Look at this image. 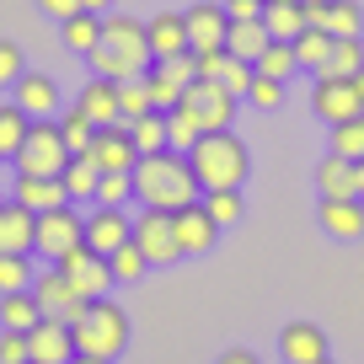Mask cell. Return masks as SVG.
<instances>
[{
    "instance_id": "cell-1",
    "label": "cell",
    "mask_w": 364,
    "mask_h": 364,
    "mask_svg": "<svg viewBox=\"0 0 364 364\" xmlns=\"http://www.w3.org/2000/svg\"><path fill=\"white\" fill-rule=\"evenodd\" d=\"M134 198L139 209H166V215H177V209L198 204L204 198V188H198L193 166H188V156L182 150H156V156H139L134 161Z\"/></svg>"
},
{
    "instance_id": "cell-2",
    "label": "cell",
    "mask_w": 364,
    "mask_h": 364,
    "mask_svg": "<svg viewBox=\"0 0 364 364\" xmlns=\"http://www.w3.org/2000/svg\"><path fill=\"white\" fill-rule=\"evenodd\" d=\"M91 75L102 80H134L150 70V43H145V22L139 16H124V11H107L102 16V38L97 48L86 54Z\"/></svg>"
},
{
    "instance_id": "cell-3",
    "label": "cell",
    "mask_w": 364,
    "mask_h": 364,
    "mask_svg": "<svg viewBox=\"0 0 364 364\" xmlns=\"http://www.w3.org/2000/svg\"><path fill=\"white\" fill-rule=\"evenodd\" d=\"M188 166H193L198 188H241L252 171V150L241 145L230 129H220V134H198V145L188 150Z\"/></svg>"
},
{
    "instance_id": "cell-4",
    "label": "cell",
    "mask_w": 364,
    "mask_h": 364,
    "mask_svg": "<svg viewBox=\"0 0 364 364\" xmlns=\"http://www.w3.org/2000/svg\"><path fill=\"white\" fill-rule=\"evenodd\" d=\"M70 338H75V353L118 359V353L129 348V311L118 306L113 295H107V300H91V306L80 311V321L70 327Z\"/></svg>"
},
{
    "instance_id": "cell-5",
    "label": "cell",
    "mask_w": 364,
    "mask_h": 364,
    "mask_svg": "<svg viewBox=\"0 0 364 364\" xmlns=\"http://www.w3.org/2000/svg\"><path fill=\"white\" fill-rule=\"evenodd\" d=\"M11 166H16V177H59L70 166V145L59 139L54 118H33V129H27L22 150L11 156Z\"/></svg>"
},
{
    "instance_id": "cell-6",
    "label": "cell",
    "mask_w": 364,
    "mask_h": 364,
    "mask_svg": "<svg viewBox=\"0 0 364 364\" xmlns=\"http://www.w3.org/2000/svg\"><path fill=\"white\" fill-rule=\"evenodd\" d=\"M75 247H86V215H80L75 204H59V209H48V215H38L33 257L59 262V257H70Z\"/></svg>"
},
{
    "instance_id": "cell-7",
    "label": "cell",
    "mask_w": 364,
    "mask_h": 364,
    "mask_svg": "<svg viewBox=\"0 0 364 364\" xmlns=\"http://www.w3.org/2000/svg\"><path fill=\"white\" fill-rule=\"evenodd\" d=\"M33 300H38V311H43L48 321H65V327H75V321H80V311L91 306V300H80L75 289H70V279L54 268V262L33 273Z\"/></svg>"
},
{
    "instance_id": "cell-8",
    "label": "cell",
    "mask_w": 364,
    "mask_h": 364,
    "mask_svg": "<svg viewBox=\"0 0 364 364\" xmlns=\"http://www.w3.org/2000/svg\"><path fill=\"white\" fill-rule=\"evenodd\" d=\"M182 107L198 118V129H204V134H220V129L236 124V107H241V102L220 86V80H193V86L182 91Z\"/></svg>"
},
{
    "instance_id": "cell-9",
    "label": "cell",
    "mask_w": 364,
    "mask_h": 364,
    "mask_svg": "<svg viewBox=\"0 0 364 364\" xmlns=\"http://www.w3.org/2000/svg\"><path fill=\"white\" fill-rule=\"evenodd\" d=\"M54 268L70 279V289H75L80 300H107V295H113V284H118L113 268H107V257H97L91 247H75L70 257H59Z\"/></svg>"
},
{
    "instance_id": "cell-10",
    "label": "cell",
    "mask_w": 364,
    "mask_h": 364,
    "mask_svg": "<svg viewBox=\"0 0 364 364\" xmlns=\"http://www.w3.org/2000/svg\"><path fill=\"white\" fill-rule=\"evenodd\" d=\"M134 247L145 252L150 268H171V262H182V252H177V225H171L166 209H139V220H134Z\"/></svg>"
},
{
    "instance_id": "cell-11",
    "label": "cell",
    "mask_w": 364,
    "mask_h": 364,
    "mask_svg": "<svg viewBox=\"0 0 364 364\" xmlns=\"http://www.w3.org/2000/svg\"><path fill=\"white\" fill-rule=\"evenodd\" d=\"M311 113L321 118V124H348V118L364 113V97L353 91L348 75H316V86H311Z\"/></svg>"
},
{
    "instance_id": "cell-12",
    "label": "cell",
    "mask_w": 364,
    "mask_h": 364,
    "mask_svg": "<svg viewBox=\"0 0 364 364\" xmlns=\"http://www.w3.org/2000/svg\"><path fill=\"white\" fill-rule=\"evenodd\" d=\"M182 27H188V48H193V54H209V48H225L230 16H225L220 0H198V6L182 11Z\"/></svg>"
},
{
    "instance_id": "cell-13",
    "label": "cell",
    "mask_w": 364,
    "mask_h": 364,
    "mask_svg": "<svg viewBox=\"0 0 364 364\" xmlns=\"http://www.w3.org/2000/svg\"><path fill=\"white\" fill-rule=\"evenodd\" d=\"M129 236H134V220H129L124 209H107V204L86 209V247L97 252V257H113Z\"/></svg>"
},
{
    "instance_id": "cell-14",
    "label": "cell",
    "mask_w": 364,
    "mask_h": 364,
    "mask_svg": "<svg viewBox=\"0 0 364 364\" xmlns=\"http://www.w3.org/2000/svg\"><path fill=\"white\" fill-rule=\"evenodd\" d=\"M306 27H321L332 38H364V6L359 0H311Z\"/></svg>"
},
{
    "instance_id": "cell-15",
    "label": "cell",
    "mask_w": 364,
    "mask_h": 364,
    "mask_svg": "<svg viewBox=\"0 0 364 364\" xmlns=\"http://www.w3.org/2000/svg\"><path fill=\"white\" fill-rule=\"evenodd\" d=\"M171 225H177V252H182V257H209V252H215V241H220V225L204 215V204L177 209V215H171Z\"/></svg>"
},
{
    "instance_id": "cell-16",
    "label": "cell",
    "mask_w": 364,
    "mask_h": 364,
    "mask_svg": "<svg viewBox=\"0 0 364 364\" xmlns=\"http://www.w3.org/2000/svg\"><path fill=\"white\" fill-rule=\"evenodd\" d=\"M11 102L22 107L27 118H59V86H54V75H43V70H22V80L11 86Z\"/></svg>"
},
{
    "instance_id": "cell-17",
    "label": "cell",
    "mask_w": 364,
    "mask_h": 364,
    "mask_svg": "<svg viewBox=\"0 0 364 364\" xmlns=\"http://www.w3.org/2000/svg\"><path fill=\"white\" fill-rule=\"evenodd\" d=\"M316 225L332 241H364V198H321Z\"/></svg>"
},
{
    "instance_id": "cell-18",
    "label": "cell",
    "mask_w": 364,
    "mask_h": 364,
    "mask_svg": "<svg viewBox=\"0 0 364 364\" xmlns=\"http://www.w3.org/2000/svg\"><path fill=\"white\" fill-rule=\"evenodd\" d=\"M86 156L97 161V171H134L139 150H134V139H129V124H113V129H97Z\"/></svg>"
},
{
    "instance_id": "cell-19",
    "label": "cell",
    "mask_w": 364,
    "mask_h": 364,
    "mask_svg": "<svg viewBox=\"0 0 364 364\" xmlns=\"http://www.w3.org/2000/svg\"><path fill=\"white\" fill-rule=\"evenodd\" d=\"M27 359H33V364H70V359H75V338H70V327L43 316L33 332H27Z\"/></svg>"
},
{
    "instance_id": "cell-20",
    "label": "cell",
    "mask_w": 364,
    "mask_h": 364,
    "mask_svg": "<svg viewBox=\"0 0 364 364\" xmlns=\"http://www.w3.org/2000/svg\"><path fill=\"white\" fill-rule=\"evenodd\" d=\"M279 359L284 364L327 359V332H321L316 321H284V332H279Z\"/></svg>"
},
{
    "instance_id": "cell-21",
    "label": "cell",
    "mask_w": 364,
    "mask_h": 364,
    "mask_svg": "<svg viewBox=\"0 0 364 364\" xmlns=\"http://www.w3.org/2000/svg\"><path fill=\"white\" fill-rule=\"evenodd\" d=\"M145 43H150V65H156V59L193 54V48H188V27H182V11H156L145 22Z\"/></svg>"
},
{
    "instance_id": "cell-22",
    "label": "cell",
    "mask_w": 364,
    "mask_h": 364,
    "mask_svg": "<svg viewBox=\"0 0 364 364\" xmlns=\"http://www.w3.org/2000/svg\"><path fill=\"white\" fill-rule=\"evenodd\" d=\"M70 107H80V113H86L97 129L124 124V118H118V80H102V75H91L86 86L75 91V102H70Z\"/></svg>"
},
{
    "instance_id": "cell-23",
    "label": "cell",
    "mask_w": 364,
    "mask_h": 364,
    "mask_svg": "<svg viewBox=\"0 0 364 364\" xmlns=\"http://www.w3.org/2000/svg\"><path fill=\"white\" fill-rule=\"evenodd\" d=\"M33 241H38V215L22 204L6 198L0 209V252H16V257H33Z\"/></svg>"
},
{
    "instance_id": "cell-24",
    "label": "cell",
    "mask_w": 364,
    "mask_h": 364,
    "mask_svg": "<svg viewBox=\"0 0 364 364\" xmlns=\"http://www.w3.org/2000/svg\"><path fill=\"white\" fill-rule=\"evenodd\" d=\"M11 204L33 209V215H48V209L70 204V198H65V182L59 177H16L11 182Z\"/></svg>"
},
{
    "instance_id": "cell-25",
    "label": "cell",
    "mask_w": 364,
    "mask_h": 364,
    "mask_svg": "<svg viewBox=\"0 0 364 364\" xmlns=\"http://www.w3.org/2000/svg\"><path fill=\"white\" fill-rule=\"evenodd\" d=\"M262 27H268V38H279V43H295V38L306 33V6H300V0H262Z\"/></svg>"
},
{
    "instance_id": "cell-26",
    "label": "cell",
    "mask_w": 364,
    "mask_h": 364,
    "mask_svg": "<svg viewBox=\"0 0 364 364\" xmlns=\"http://www.w3.org/2000/svg\"><path fill=\"white\" fill-rule=\"evenodd\" d=\"M311 182H316V193H321V198H359V193H353V161L332 156V150L316 161Z\"/></svg>"
},
{
    "instance_id": "cell-27",
    "label": "cell",
    "mask_w": 364,
    "mask_h": 364,
    "mask_svg": "<svg viewBox=\"0 0 364 364\" xmlns=\"http://www.w3.org/2000/svg\"><path fill=\"white\" fill-rule=\"evenodd\" d=\"M268 43H273V38H268V27H262V16H257V22H230L225 27V54L247 59V65H257V54Z\"/></svg>"
},
{
    "instance_id": "cell-28",
    "label": "cell",
    "mask_w": 364,
    "mask_h": 364,
    "mask_svg": "<svg viewBox=\"0 0 364 364\" xmlns=\"http://www.w3.org/2000/svg\"><path fill=\"white\" fill-rule=\"evenodd\" d=\"M97 177H102V171H97V161H91V156H70V166L59 171L65 198H70V204H91V198H97Z\"/></svg>"
},
{
    "instance_id": "cell-29",
    "label": "cell",
    "mask_w": 364,
    "mask_h": 364,
    "mask_svg": "<svg viewBox=\"0 0 364 364\" xmlns=\"http://www.w3.org/2000/svg\"><path fill=\"white\" fill-rule=\"evenodd\" d=\"M38 321H43V311H38L33 289H11V295H0V327H6V332H33Z\"/></svg>"
},
{
    "instance_id": "cell-30",
    "label": "cell",
    "mask_w": 364,
    "mask_h": 364,
    "mask_svg": "<svg viewBox=\"0 0 364 364\" xmlns=\"http://www.w3.org/2000/svg\"><path fill=\"white\" fill-rule=\"evenodd\" d=\"M198 204H204V215L215 220L220 230H230V225H241V220H247V198H241V188H209Z\"/></svg>"
},
{
    "instance_id": "cell-31",
    "label": "cell",
    "mask_w": 364,
    "mask_h": 364,
    "mask_svg": "<svg viewBox=\"0 0 364 364\" xmlns=\"http://www.w3.org/2000/svg\"><path fill=\"white\" fill-rule=\"evenodd\" d=\"M59 38H65L70 54L86 59L91 48H97V38H102V16H91V11H75L70 22H59Z\"/></svg>"
},
{
    "instance_id": "cell-32",
    "label": "cell",
    "mask_w": 364,
    "mask_h": 364,
    "mask_svg": "<svg viewBox=\"0 0 364 364\" xmlns=\"http://www.w3.org/2000/svg\"><path fill=\"white\" fill-rule=\"evenodd\" d=\"M59 139H65L70 145V156H86L91 150V139H97V124H91L86 113H80V107H59Z\"/></svg>"
},
{
    "instance_id": "cell-33",
    "label": "cell",
    "mask_w": 364,
    "mask_h": 364,
    "mask_svg": "<svg viewBox=\"0 0 364 364\" xmlns=\"http://www.w3.org/2000/svg\"><path fill=\"white\" fill-rule=\"evenodd\" d=\"M27 129H33V118L22 113L16 102H0V161H11L16 150H22Z\"/></svg>"
},
{
    "instance_id": "cell-34",
    "label": "cell",
    "mask_w": 364,
    "mask_h": 364,
    "mask_svg": "<svg viewBox=\"0 0 364 364\" xmlns=\"http://www.w3.org/2000/svg\"><path fill=\"white\" fill-rule=\"evenodd\" d=\"M295 59H300V70H327V59H332V33H321V27H306V33L295 38Z\"/></svg>"
},
{
    "instance_id": "cell-35",
    "label": "cell",
    "mask_w": 364,
    "mask_h": 364,
    "mask_svg": "<svg viewBox=\"0 0 364 364\" xmlns=\"http://www.w3.org/2000/svg\"><path fill=\"white\" fill-rule=\"evenodd\" d=\"M252 70H257V75H273V80H289V75L300 70V59H295V43H279V38H273V43L257 54V65H252Z\"/></svg>"
},
{
    "instance_id": "cell-36",
    "label": "cell",
    "mask_w": 364,
    "mask_h": 364,
    "mask_svg": "<svg viewBox=\"0 0 364 364\" xmlns=\"http://www.w3.org/2000/svg\"><path fill=\"white\" fill-rule=\"evenodd\" d=\"M198 134H204V129H198V118L177 102V107L166 113V150H182V156H188V150L198 145Z\"/></svg>"
},
{
    "instance_id": "cell-37",
    "label": "cell",
    "mask_w": 364,
    "mask_h": 364,
    "mask_svg": "<svg viewBox=\"0 0 364 364\" xmlns=\"http://www.w3.org/2000/svg\"><path fill=\"white\" fill-rule=\"evenodd\" d=\"M129 139H134L139 156H156V150H166V113H145L129 124Z\"/></svg>"
},
{
    "instance_id": "cell-38",
    "label": "cell",
    "mask_w": 364,
    "mask_h": 364,
    "mask_svg": "<svg viewBox=\"0 0 364 364\" xmlns=\"http://www.w3.org/2000/svg\"><path fill=\"white\" fill-rule=\"evenodd\" d=\"M107 268H113V279H118V284H139V279L150 273V262H145V252L134 247V236H129L124 247H118L113 257H107Z\"/></svg>"
},
{
    "instance_id": "cell-39",
    "label": "cell",
    "mask_w": 364,
    "mask_h": 364,
    "mask_svg": "<svg viewBox=\"0 0 364 364\" xmlns=\"http://www.w3.org/2000/svg\"><path fill=\"white\" fill-rule=\"evenodd\" d=\"M364 70V38H332V59L321 75H359Z\"/></svg>"
},
{
    "instance_id": "cell-40",
    "label": "cell",
    "mask_w": 364,
    "mask_h": 364,
    "mask_svg": "<svg viewBox=\"0 0 364 364\" xmlns=\"http://www.w3.org/2000/svg\"><path fill=\"white\" fill-rule=\"evenodd\" d=\"M145 113H156V107H150V91H145V75L118 80V118L134 124V118H145Z\"/></svg>"
},
{
    "instance_id": "cell-41",
    "label": "cell",
    "mask_w": 364,
    "mask_h": 364,
    "mask_svg": "<svg viewBox=\"0 0 364 364\" xmlns=\"http://www.w3.org/2000/svg\"><path fill=\"white\" fill-rule=\"evenodd\" d=\"M145 91H150V107H156V113H171V107L182 102V86H177V80H171L161 65L145 70Z\"/></svg>"
},
{
    "instance_id": "cell-42",
    "label": "cell",
    "mask_w": 364,
    "mask_h": 364,
    "mask_svg": "<svg viewBox=\"0 0 364 364\" xmlns=\"http://www.w3.org/2000/svg\"><path fill=\"white\" fill-rule=\"evenodd\" d=\"M129 198H134V177H129V171H102V177H97V198H91V204L124 209Z\"/></svg>"
},
{
    "instance_id": "cell-43",
    "label": "cell",
    "mask_w": 364,
    "mask_h": 364,
    "mask_svg": "<svg viewBox=\"0 0 364 364\" xmlns=\"http://www.w3.org/2000/svg\"><path fill=\"white\" fill-rule=\"evenodd\" d=\"M332 156L343 161H364V113L348 124H332Z\"/></svg>"
},
{
    "instance_id": "cell-44",
    "label": "cell",
    "mask_w": 364,
    "mask_h": 364,
    "mask_svg": "<svg viewBox=\"0 0 364 364\" xmlns=\"http://www.w3.org/2000/svg\"><path fill=\"white\" fill-rule=\"evenodd\" d=\"M33 257H16V252H0V295L11 289H33Z\"/></svg>"
},
{
    "instance_id": "cell-45",
    "label": "cell",
    "mask_w": 364,
    "mask_h": 364,
    "mask_svg": "<svg viewBox=\"0 0 364 364\" xmlns=\"http://www.w3.org/2000/svg\"><path fill=\"white\" fill-rule=\"evenodd\" d=\"M241 102L262 107V113L284 107V80H273V75H252V86H247V97H241Z\"/></svg>"
},
{
    "instance_id": "cell-46",
    "label": "cell",
    "mask_w": 364,
    "mask_h": 364,
    "mask_svg": "<svg viewBox=\"0 0 364 364\" xmlns=\"http://www.w3.org/2000/svg\"><path fill=\"white\" fill-rule=\"evenodd\" d=\"M252 75H257V70H252L247 65V59H236V54H225V65H220V86H225L230 91V97H236V102H241V97H247V86H252Z\"/></svg>"
},
{
    "instance_id": "cell-47",
    "label": "cell",
    "mask_w": 364,
    "mask_h": 364,
    "mask_svg": "<svg viewBox=\"0 0 364 364\" xmlns=\"http://www.w3.org/2000/svg\"><path fill=\"white\" fill-rule=\"evenodd\" d=\"M22 70H27V59H22V48L11 43V38H0V91H11L16 80H22Z\"/></svg>"
},
{
    "instance_id": "cell-48",
    "label": "cell",
    "mask_w": 364,
    "mask_h": 364,
    "mask_svg": "<svg viewBox=\"0 0 364 364\" xmlns=\"http://www.w3.org/2000/svg\"><path fill=\"white\" fill-rule=\"evenodd\" d=\"M0 364H33L27 359V332H6L0 327Z\"/></svg>"
},
{
    "instance_id": "cell-49",
    "label": "cell",
    "mask_w": 364,
    "mask_h": 364,
    "mask_svg": "<svg viewBox=\"0 0 364 364\" xmlns=\"http://www.w3.org/2000/svg\"><path fill=\"white\" fill-rule=\"evenodd\" d=\"M220 6H225L230 22H257L262 16V0H220Z\"/></svg>"
},
{
    "instance_id": "cell-50",
    "label": "cell",
    "mask_w": 364,
    "mask_h": 364,
    "mask_svg": "<svg viewBox=\"0 0 364 364\" xmlns=\"http://www.w3.org/2000/svg\"><path fill=\"white\" fill-rule=\"evenodd\" d=\"M38 11L54 16V22H70V16L80 11V0H38Z\"/></svg>"
},
{
    "instance_id": "cell-51",
    "label": "cell",
    "mask_w": 364,
    "mask_h": 364,
    "mask_svg": "<svg viewBox=\"0 0 364 364\" xmlns=\"http://www.w3.org/2000/svg\"><path fill=\"white\" fill-rule=\"evenodd\" d=\"M215 364H262V359H257L252 348H225V353H220Z\"/></svg>"
},
{
    "instance_id": "cell-52",
    "label": "cell",
    "mask_w": 364,
    "mask_h": 364,
    "mask_svg": "<svg viewBox=\"0 0 364 364\" xmlns=\"http://www.w3.org/2000/svg\"><path fill=\"white\" fill-rule=\"evenodd\" d=\"M80 11H91V16H107V11H113V0H80Z\"/></svg>"
},
{
    "instance_id": "cell-53",
    "label": "cell",
    "mask_w": 364,
    "mask_h": 364,
    "mask_svg": "<svg viewBox=\"0 0 364 364\" xmlns=\"http://www.w3.org/2000/svg\"><path fill=\"white\" fill-rule=\"evenodd\" d=\"M353 193L364 198V161H353Z\"/></svg>"
},
{
    "instance_id": "cell-54",
    "label": "cell",
    "mask_w": 364,
    "mask_h": 364,
    "mask_svg": "<svg viewBox=\"0 0 364 364\" xmlns=\"http://www.w3.org/2000/svg\"><path fill=\"white\" fill-rule=\"evenodd\" d=\"M70 364H113V359H97V353H75Z\"/></svg>"
},
{
    "instance_id": "cell-55",
    "label": "cell",
    "mask_w": 364,
    "mask_h": 364,
    "mask_svg": "<svg viewBox=\"0 0 364 364\" xmlns=\"http://www.w3.org/2000/svg\"><path fill=\"white\" fill-rule=\"evenodd\" d=\"M353 80V91H359V97H364V70H359V75H348Z\"/></svg>"
},
{
    "instance_id": "cell-56",
    "label": "cell",
    "mask_w": 364,
    "mask_h": 364,
    "mask_svg": "<svg viewBox=\"0 0 364 364\" xmlns=\"http://www.w3.org/2000/svg\"><path fill=\"white\" fill-rule=\"evenodd\" d=\"M311 364H332V353H327V359H311Z\"/></svg>"
},
{
    "instance_id": "cell-57",
    "label": "cell",
    "mask_w": 364,
    "mask_h": 364,
    "mask_svg": "<svg viewBox=\"0 0 364 364\" xmlns=\"http://www.w3.org/2000/svg\"><path fill=\"white\" fill-rule=\"evenodd\" d=\"M0 209H6V193H0Z\"/></svg>"
},
{
    "instance_id": "cell-58",
    "label": "cell",
    "mask_w": 364,
    "mask_h": 364,
    "mask_svg": "<svg viewBox=\"0 0 364 364\" xmlns=\"http://www.w3.org/2000/svg\"><path fill=\"white\" fill-rule=\"evenodd\" d=\"M300 6H311V0H300Z\"/></svg>"
}]
</instances>
